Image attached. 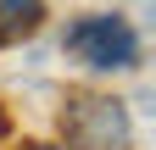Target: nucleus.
I'll return each mask as SVG.
<instances>
[{
	"label": "nucleus",
	"instance_id": "20e7f679",
	"mask_svg": "<svg viewBox=\"0 0 156 150\" xmlns=\"http://www.w3.org/2000/svg\"><path fill=\"white\" fill-rule=\"evenodd\" d=\"M23 150H67V145H23Z\"/></svg>",
	"mask_w": 156,
	"mask_h": 150
},
{
	"label": "nucleus",
	"instance_id": "f257e3e1",
	"mask_svg": "<svg viewBox=\"0 0 156 150\" xmlns=\"http://www.w3.org/2000/svg\"><path fill=\"white\" fill-rule=\"evenodd\" d=\"M62 50L78 67H89V72H134L140 67V33L117 11H89L78 22H67Z\"/></svg>",
	"mask_w": 156,
	"mask_h": 150
},
{
	"label": "nucleus",
	"instance_id": "f03ea898",
	"mask_svg": "<svg viewBox=\"0 0 156 150\" xmlns=\"http://www.w3.org/2000/svg\"><path fill=\"white\" fill-rule=\"evenodd\" d=\"M62 145L67 150H134V117L112 95H67Z\"/></svg>",
	"mask_w": 156,
	"mask_h": 150
},
{
	"label": "nucleus",
	"instance_id": "7ed1b4c3",
	"mask_svg": "<svg viewBox=\"0 0 156 150\" xmlns=\"http://www.w3.org/2000/svg\"><path fill=\"white\" fill-rule=\"evenodd\" d=\"M39 22H45V0H0V45L28 39Z\"/></svg>",
	"mask_w": 156,
	"mask_h": 150
},
{
	"label": "nucleus",
	"instance_id": "39448f33",
	"mask_svg": "<svg viewBox=\"0 0 156 150\" xmlns=\"http://www.w3.org/2000/svg\"><path fill=\"white\" fill-rule=\"evenodd\" d=\"M0 134H6V117H0Z\"/></svg>",
	"mask_w": 156,
	"mask_h": 150
}]
</instances>
